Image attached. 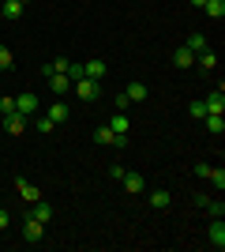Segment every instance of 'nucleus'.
<instances>
[{"mask_svg":"<svg viewBox=\"0 0 225 252\" xmlns=\"http://www.w3.org/2000/svg\"><path fill=\"white\" fill-rule=\"evenodd\" d=\"M72 91H75L79 98H83V102H94V98L101 94V87H98V79H86V75H83V79H75V83H72Z\"/></svg>","mask_w":225,"mask_h":252,"instance_id":"f257e3e1","label":"nucleus"},{"mask_svg":"<svg viewBox=\"0 0 225 252\" xmlns=\"http://www.w3.org/2000/svg\"><path fill=\"white\" fill-rule=\"evenodd\" d=\"M15 109H19V113L30 121V117L38 113V94H34V91H23V94L15 98Z\"/></svg>","mask_w":225,"mask_h":252,"instance_id":"f03ea898","label":"nucleus"},{"mask_svg":"<svg viewBox=\"0 0 225 252\" xmlns=\"http://www.w3.org/2000/svg\"><path fill=\"white\" fill-rule=\"evenodd\" d=\"M23 237H26L30 245H38V241L45 237V222H38V219H30V215H26V222H23Z\"/></svg>","mask_w":225,"mask_h":252,"instance_id":"7ed1b4c3","label":"nucleus"},{"mask_svg":"<svg viewBox=\"0 0 225 252\" xmlns=\"http://www.w3.org/2000/svg\"><path fill=\"white\" fill-rule=\"evenodd\" d=\"M45 83H49V91H53L56 98H60V94H68V91H72V79H68L64 72H53V75H45Z\"/></svg>","mask_w":225,"mask_h":252,"instance_id":"20e7f679","label":"nucleus"},{"mask_svg":"<svg viewBox=\"0 0 225 252\" xmlns=\"http://www.w3.org/2000/svg\"><path fill=\"white\" fill-rule=\"evenodd\" d=\"M23 8H26L23 0H4V4H0V15L8 23H15V19H23Z\"/></svg>","mask_w":225,"mask_h":252,"instance_id":"39448f33","label":"nucleus"},{"mask_svg":"<svg viewBox=\"0 0 225 252\" xmlns=\"http://www.w3.org/2000/svg\"><path fill=\"white\" fill-rule=\"evenodd\" d=\"M105 72H109L105 61H86V64H83V75H86V79H98V83H101V79H105Z\"/></svg>","mask_w":225,"mask_h":252,"instance_id":"423d86ee","label":"nucleus"},{"mask_svg":"<svg viewBox=\"0 0 225 252\" xmlns=\"http://www.w3.org/2000/svg\"><path fill=\"white\" fill-rule=\"evenodd\" d=\"M203 105H206V113H222V109H225V91H222V87L210 91V94L203 98Z\"/></svg>","mask_w":225,"mask_h":252,"instance_id":"0eeeda50","label":"nucleus"},{"mask_svg":"<svg viewBox=\"0 0 225 252\" xmlns=\"http://www.w3.org/2000/svg\"><path fill=\"white\" fill-rule=\"evenodd\" d=\"M4 128H8V136H23V132H26V117H23V113L4 117Z\"/></svg>","mask_w":225,"mask_h":252,"instance_id":"6e6552de","label":"nucleus"},{"mask_svg":"<svg viewBox=\"0 0 225 252\" xmlns=\"http://www.w3.org/2000/svg\"><path fill=\"white\" fill-rule=\"evenodd\" d=\"M120 181H124V189H128L131 196L147 189V181H143V173H135V169H128V173H124V177H120Z\"/></svg>","mask_w":225,"mask_h":252,"instance_id":"1a4fd4ad","label":"nucleus"},{"mask_svg":"<svg viewBox=\"0 0 225 252\" xmlns=\"http://www.w3.org/2000/svg\"><path fill=\"white\" fill-rule=\"evenodd\" d=\"M192 64H195V53L188 45H180V49L173 53V68H192Z\"/></svg>","mask_w":225,"mask_h":252,"instance_id":"9d476101","label":"nucleus"},{"mask_svg":"<svg viewBox=\"0 0 225 252\" xmlns=\"http://www.w3.org/2000/svg\"><path fill=\"white\" fill-rule=\"evenodd\" d=\"M169 203H173V196L165 189H154V192H150V207H154V211H169Z\"/></svg>","mask_w":225,"mask_h":252,"instance_id":"9b49d317","label":"nucleus"},{"mask_svg":"<svg viewBox=\"0 0 225 252\" xmlns=\"http://www.w3.org/2000/svg\"><path fill=\"white\" fill-rule=\"evenodd\" d=\"M30 219H38V222H49V219H53V207H49L45 200H34V203H30Z\"/></svg>","mask_w":225,"mask_h":252,"instance_id":"f8f14e48","label":"nucleus"},{"mask_svg":"<svg viewBox=\"0 0 225 252\" xmlns=\"http://www.w3.org/2000/svg\"><path fill=\"white\" fill-rule=\"evenodd\" d=\"M109 128H113L117 136H128V113H124V109H117V113L109 117Z\"/></svg>","mask_w":225,"mask_h":252,"instance_id":"ddd939ff","label":"nucleus"},{"mask_svg":"<svg viewBox=\"0 0 225 252\" xmlns=\"http://www.w3.org/2000/svg\"><path fill=\"white\" fill-rule=\"evenodd\" d=\"M15 189H19V196H23V200H26V203H34V200H42V192H38V189H34V185H30V181H15Z\"/></svg>","mask_w":225,"mask_h":252,"instance_id":"4468645a","label":"nucleus"},{"mask_svg":"<svg viewBox=\"0 0 225 252\" xmlns=\"http://www.w3.org/2000/svg\"><path fill=\"white\" fill-rule=\"evenodd\" d=\"M195 64H199V68H203V72H214V68H218V53L203 49V53H199V57H195Z\"/></svg>","mask_w":225,"mask_h":252,"instance_id":"2eb2a0df","label":"nucleus"},{"mask_svg":"<svg viewBox=\"0 0 225 252\" xmlns=\"http://www.w3.org/2000/svg\"><path fill=\"white\" fill-rule=\"evenodd\" d=\"M203 121H206V132H210V136H222V132H225V121H222V113H206Z\"/></svg>","mask_w":225,"mask_h":252,"instance_id":"dca6fc26","label":"nucleus"},{"mask_svg":"<svg viewBox=\"0 0 225 252\" xmlns=\"http://www.w3.org/2000/svg\"><path fill=\"white\" fill-rule=\"evenodd\" d=\"M124 94H128V102H147V83H128V91H124Z\"/></svg>","mask_w":225,"mask_h":252,"instance_id":"f3484780","label":"nucleus"},{"mask_svg":"<svg viewBox=\"0 0 225 252\" xmlns=\"http://www.w3.org/2000/svg\"><path fill=\"white\" fill-rule=\"evenodd\" d=\"M49 121H53V125H60V121H68V105L60 102V98H56V102L49 105Z\"/></svg>","mask_w":225,"mask_h":252,"instance_id":"a211bd4d","label":"nucleus"},{"mask_svg":"<svg viewBox=\"0 0 225 252\" xmlns=\"http://www.w3.org/2000/svg\"><path fill=\"white\" fill-rule=\"evenodd\" d=\"M210 241H214L218 249H225V226H222V219L210 222Z\"/></svg>","mask_w":225,"mask_h":252,"instance_id":"6ab92c4d","label":"nucleus"},{"mask_svg":"<svg viewBox=\"0 0 225 252\" xmlns=\"http://www.w3.org/2000/svg\"><path fill=\"white\" fill-rule=\"evenodd\" d=\"M203 11L210 15V19H222V15H225V0H206Z\"/></svg>","mask_w":225,"mask_h":252,"instance_id":"aec40b11","label":"nucleus"},{"mask_svg":"<svg viewBox=\"0 0 225 252\" xmlns=\"http://www.w3.org/2000/svg\"><path fill=\"white\" fill-rule=\"evenodd\" d=\"M206 181H210V185H214V189L222 192V189H225V169H222V166H210V173H206Z\"/></svg>","mask_w":225,"mask_h":252,"instance_id":"412c9836","label":"nucleus"},{"mask_svg":"<svg viewBox=\"0 0 225 252\" xmlns=\"http://www.w3.org/2000/svg\"><path fill=\"white\" fill-rule=\"evenodd\" d=\"M184 45H188V49H192L195 57H199V53L206 49V38H203V34H188V42H184Z\"/></svg>","mask_w":225,"mask_h":252,"instance_id":"4be33fe9","label":"nucleus"},{"mask_svg":"<svg viewBox=\"0 0 225 252\" xmlns=\"http://www.w3.org/2000/svg\"><path fill=\"white\" fill-rule=\"evenodd\" d=\"M11 68H15V57L8 45H0V72H11Z\"/></svg>","mask_w":225,"mask_h":252,"instance_id":"5701e85b","label":"nucleus"},{"mask_svg":"<svg viewBox=\"0 0 225 252\" xmlns=\"http://www.w3.org/2000/svg\"><path fill=\"white\" fill-rule=\"evenodd\" d=\"M203 207L210 211V219H222V215H225V203H222V200H206Z\"/></svg>","mask_w":225,"mask_h":252,"instance_id":"b1692460","label":"nucleus"},{"mask_svg":"<svg viewBox=\"0 0 225 252\" xmlns=\"http://www.w3.org/2000/svg\"><path fill=\"white\" fill-rule=\"evenodd\" d=\"M0 113H4V117L19 113V109H15V98H11V94H4V98H0Z\"/></svg>","mask_w":225,"mask_h":252,"instance_id":"393cba45","label":"nucleus"},{"mask_svg":"<svg viewBox=\"0 0 225 252\" xmlns=\"http://www.w3.org/2000/svg\"><path fill=\"white\" fill-rule=\"evenodd\" d=\"M188 113H192L195 121H203V117H206V105L203 102H192V105H188Z\"/></svg>","mask_w":225,"mask_h":252,"instance_id":"a878e982","label":"nucleus"},{"mask_svg":"<svg viewBox=\"0 0 225 252\" xmlns=\"http://www.w3.org/2000/svg\"><path fill=\"white\" fill-rule=\"evenodd\" d=\"M68 64H72L68 57H56V61H49V68H53V72H64V75H68Z\"/></svg>","mask_w":225,"mask_h":252,"instance_id":"bb28decb","label":"nucleus"},{"mask_svg":"<svg viewBox=\"0 0 225 252\" xmlns=\"http://www.w3.org/2000/svg\"><path fill=\"white\" fill-rule=\"evenodd\" d=\"M53 121H49V117H38V132H42V136H49V132H53Z\"/></svg>","mask_w":225,"mask_h":252,"instance_id":"cd10ccee","label":"nucleus"},{"mask_svg":"<svg viewBox=\"0 0 225 252\" xmlns=\"http://www.w3.org/2000/svg\"><path fill=\"white\" fill-rule=\"evenodd\" d=\"M8 222H11V219H8V211H0V230H8Z\"/></svg>","mask_w":225,"mask_h":252,"instance_id":"c85d7f7f","label":"nucleus"},{"mask_svg":"<svg viewBox=\"0 0 225 252\" xmlns=\"http://www.w3.org/2000/svg\"><path fill=\"white\" fill-rule=\"evenodd\" d=\"M188 4H192V8H203V4H206V0H188Z\"/></svg>","mask_w":225,"mask_h":252,"instance_id":"c756f323","label":"nucleus"},{"mask_svg":"<svg viewBox=\"0 0 225 252\" xmlns=\"http://www.w3.org/2000/svg\"><path fill=\"white\" fill-rule=\"evenodd\" d=\"M23 4H30V0H23Z\"/></svg>","mask_w":225,"mask_h":252,"instance_id":"7c9ffc66","label":"nucleus"},{"mask_svg":"<svg viewBox=\"0 0 225 252\" xmlns=\"http://www.w3.org/2000/svg\"><path fill=\"white\" fill-rule=\"evenodd\" d=\"M0 19H4V15H0Z\"/></svg>","mask_w":225,"mask_h":252,"instance_id":"2f4dec72","label":"nucleus"}]
</instances>
